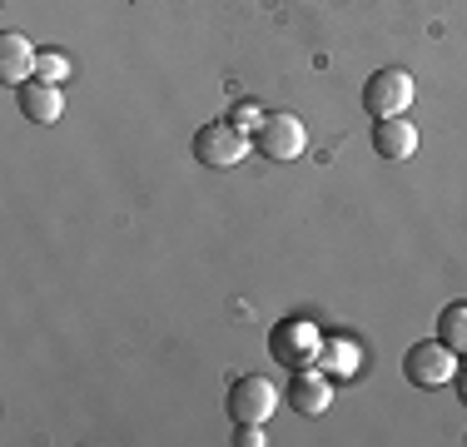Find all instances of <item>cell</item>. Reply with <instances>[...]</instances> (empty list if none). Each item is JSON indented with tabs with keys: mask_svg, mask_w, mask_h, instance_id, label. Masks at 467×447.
I'll use <instances>...</instances> for the list:
<instances>
[{
	"mask_svg": "<svg viewBox=\"0 0 467 447\" xmlns=\"http://www.w3.org/2000/svg\"><path fill=\"white\" fill-rule=\"evenodd\" d=\"M244 154H249V134L234 120H209V125L194 130V160L209 164V170H234Z\"/></svg>",
	"mask_w": 467,
	"mask_h": 447,
	"instance_id": "6da1fadb",
	"label": "cell"
},
{
	"mask_svg": "<svg viewBox=\"0 0 467 447\" xmlns=\"http://www.w3.org/2000/svg\"><path fill=\"white\" fill-rule=\"evenodd\" d=\"M413 95H418L413 75L388 65V70L368 75V85H363V109H368V120H393V115H408Z\"/></svg>",
	"mask_w": 467,
	"mask_h": 447,
	"instance_id": "7a4b0ae2",
	"label": "cell"
},
{
	"mask_svg": "<svg viewBox=\"0 0 467 447\" xmlns=\"http://www.w3.org/2000/svg\"><path fill=\"white\" fill-rule=\"evenodd\" d=\"M318 348H324V338H318V328L308 318H279L269 328V353L279 358L288 373H294V368H314Z\"/></svg>",
	"mask_w": 467,
	"mask_h": 447,
	"instance_id": "3957f363",
	"label": "cell"
},
{
	"mask_svg": "<svg viewBox=\"0 0 467 447\" xmlns=\"http://www.w3.org/2000/svg\"><path fill=\"white\" fill-rule=\"evenodd\" d=\"M279 398L284 393L264 373H244V378H234V383H229L224 408H229L234 422H269L274 408H279Z\"/></svg>",
	"mask_w": 467,
	"mask_h": 447,
	"instance_id": "277c9868",
	"label": "cell"
},
{
	"mask_svg": "<svg viewBox=\"0 0 467 447\" xmlns=\"http://www.w3.org/2000/svg\"><path fill=\"white\" fill-rule=\"evenodd\" d=\"M403 373H408L413 388H442V383H452V373H458V353H452L442 338H422L403 353Z\"/></svg>",
	"mask_w": 467,
	"mask_h": 447,
	"instance_id": "5b68a950",
	"label": "cell"
},
{
	"mask_svg": "<svg viewBox=\"0 0 467 447\" xmlns=\"http://www.w3.org/2000/svg\"><path fill=\"white\" fill-rule=\"evenodd\" d=\"M254 144H259L264 160H298V154L308 150V130L298 115L274 109V115H264V125L254 130Z\"/></svg>",
	"mask_w": 467,
	"mask_h": 447,
	"instance_id": "8992f818",
	"label": "cell"
},
{
	"mask_svg": "<svg viewBox=\"0 0 467 447\" xmlns=\"http://www.w3.org/2000/svg\"><path fill=\"white\" fill-rule=\"evenodd\" d=\"M288 408L298 412V418H318V412H328V402H333V388H328V378L318 373V363L314 368H294V383H288Z\"/></svg>",
	"mask_w": 467,
	"mask_h": 447,
	"instance_id": "52a82bcc",
	"label": "cell"
},
{
	"mask_svg": "<svg viewBox=\"0 0 467 447\" xmlns=\"http://www.w3.org/2000/svg\"><path fill=\"white\" fill-rule=\"evenodd\" d=\"M373 150L383 154V160H393V164L413 160V154H418V125H413V120H403V115L373 120Z\"/></svg>",
	"mask_w": 467,
	"mask_h": 447,
	"instance_id": "ba28073f",
	"label": "cell"
},
{
	"mask_svg": "<svg viewBox=\"0 0 467 447\" xmlns=\"http://www.w3.org/2000/svg\"><path fill=\"white\" fill-rule=\"evenodd\" d=\"M16 99H20V115H26L30 125H55V120H60V109H65L60 85H46V80L16 85Z\"/></svg>",
	"mask_w": 467,
	"mask_h": 447,
	"instance_id": "9c48e42d",
	"label": "cell"
},
{
	"mask_svg": "<svg viewBox=\"0 0 467 447\" xmlns=\"http://www.w3.org/2000/svg\"><path fill=\"white\" fill-rule=\"evenodd\" d=\"M36 60H40V50H30V40L20 36V30H5V36H0V80L5 85L36 80Z\"/></svg>",
	"mask_w": 467,
	"mask_h": 447,
	"instance_id": "30bf717a",
	"label": "cell"
},
{
	"mask_svg": "<svg viewBox=\"0 0 467 447\" xmlns=\"http://www.w3.org/2000/svg\"><path fill=\"white\" fill-rule=\"evenodd\" d=\"M318 368L333 378H353L363 368V348L353 338H324V348H318Z\"/></svg>",
	"mask_w": 467,
	"mask_h": 447,
	"instance_id": "8fae6325",
	"label": "cell"
},
{
	"mask_svg": "<svg viewBox=\"0 0 467 447\" xmlns=\"http://www.w3.org/2000/svg\"><path fill=\"white\" fill-rule=\"evenodd\" d=\"M438 338L448 343L458 358L467 353V304H448L438 313Z\"/></svg>",
	"mask_w": 467,
	"mask_h": 447,
	"instance_id": "7c38bea8",
	"label": "cell"
},
{
	"mask_svg": "<svg viewBox=\"0 0 467 447\" xmlns=\"http://www.w3.org/2000/svg\"><path fill=\"white\" fill-rule=\"evenodd\" d=\"M36 80L65 85V80H70V60H65L60 50H40V60H36Z\"/></svg>",
	"mask_w": 467,
	"mask_h": 447,
	"instance_id": "4fadbf2b",
	"label": "cell"
},
{
	"mask_svg": "<svg viewBox=\"0 0 467 447\" xmlns=\"http://www.w3.org/2000/svg\"><path fill=\"white\" fill-rule=\"evenodd\" d=\"M229 120H234V125H239L244 134H249V130H259V125H264V109L254 105V99H244V105H234V109H229Z\"/></svg>",
	"mask_w": 467,
	"mask_h": 447,
	"instance_id": "5bb4252c",
	"label": "cell"
},
{
	"mask_svg": "<svg viewBox=\"0 0 467 447\" xmlns=\"http://www.w3.org/2000/svg\"><path fill=\"white\" fill-rule=\"evenodd\" d=\"M234 442H239V447H259V442H264V422H239Z\"/></svg>",
	"mask_w": 467,
	"mask_h": 447,
	"instance_id": "9a60e30c",
	"label": "cell"
},
{
	"mask_svg": "<svg viewBox=\"0 0 467 447\" xmlns=\"http://www.w3.org/2000/svg\"><path fill=\"white\" fill-rule=\"evenodd\" d=\"M452 383H458V398L467 402V353L458 358V373H452Z\"/></svg>",
	"mask_w": 467,
	"mask_h": 447,
	"instance_id": "2e32d148",
	"label": "cell"
}]
</instances>
